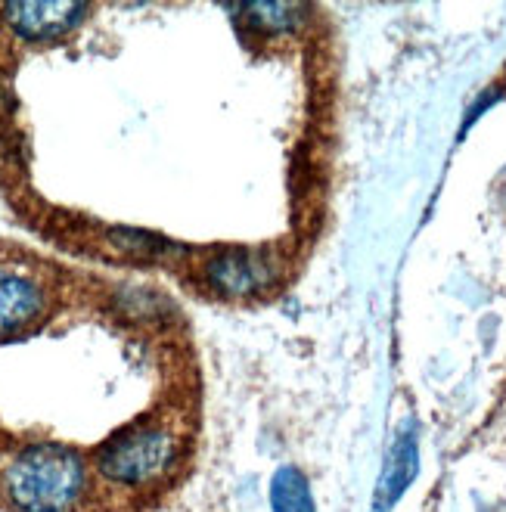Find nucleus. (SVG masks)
<instances>
[{
	"label": "nucleus",
	"mask_w": 506,
	"mask_h": 512,
	"mask_svg": "<svg viewBox=\"0 0 506 512\" xmlns=\"http://www.w3.org/2000/svg\"><path fill=\"white\" fill-rule=\"evenodd\" d=\"M91 481V463L81 447L63 441H28L0 463V497L16 512H69Z\"/></svg>",
	"instance_id": "f257e3e1"
},
{
	"label": "nucleus",
	"mask_w": 506,
	"mask_h": 512,
	"mask_svg": "<svg viewBox=\"0 0 506 512\" xmlns=\"http://www.w3.org/2000/svg\"><path fill=\"white\" fill-rule=\"evenodd\" d=\"M187 450L184 426L171 416H146L94 450V472L115 491H150L177 472Z\"/></svg>",
	"instance_id": "f03ea898"
},
{
	"label": "nucleus",
	"mask_w": 506,
	"mask_h": 512,
	"mask_svg": "<svg viewBox=\"0 0 506 512\" xmlns=\"http://www.w3.org/2000/svg\"><path fill=\"white\" fill-rule=\"evenodd\" d=\"M59 286L63 277L41 261L0 252V345L44 323L59 308Z\"/></svg>",
	"instance_id": "7ed1b4c3"
},
{
	"label": "nucleus",
	"mask_w": 506,
	"mask_h": 512,
	"mask_svg": "<svg viewBox=\"0 0 506 512\" xmlns=\"http://www.w3.org/2000/svg\"><path fill=\"white\" fill-rule=\"evenodd\" d=\"M202 280L218 298H261L283 280V261L274 249H218L205 258Z\"/></svg>",
	"instance_id": "20e7f679"
},
{
	"label": "nucleus",
	"mask_w": 506,
	"mask_h": 512,
	"mask_svg": "<svg viewBox=\"0 0 506 512\" xmlns=\"http://www.w3.org/2000/svg\"><path fill=\"white\" fill-rule=\"evenodd\" d=\"M0 16H4V25L13 35L25 38V41H53L59 35L78 28L87 16H91V7L84 4H7L0 7Z\"/></svg>",
	"instance_id": "39448f33"
},
{
	"label": "nucleus",
	"mask_w": 506,
	"mask_h": 512,
	"mask_svg": "<svg viewBox=\"0 0 506 512\" xmlns=\"http://www.w3.org/2000/svg\"><path fill=\"white\" fill-rule=\"evenodd\" d=\"M416 469H420V441H416V426L407 419L389 447V457H385L379 485H376L373 512H389L413 485Z\"/></svg>",
	"instance_id": "423d86ee"
},
{
	"label": "nucleus",
	"mask_w": 506,
	"mask_h": 512,
	"mask_svg": "<svg viewBox=\"0 0 506 512\" xmlns=\"http://www.w3.org/2000/svg\"><path fill=\"white\" fill-rule=\"evenodd\" d=\"M240 19H246V28L258 35H289L308 19V7L302 4H249L240 7Z\"/></svg>",
	"instance_id": "0eeeda50"
},
{
	"label": "nucleus",
	"mask_w": 506,
	"mask_h": 512,
	"mask_svg": "<svg viewBox=\"0 0 506 512\" xmlns=\"http://www.w3.org/2000/svg\"><path fill=\"white\" fill-rule=\"evenodd\" d=\"M271 506L274 512H317L308 478L299 469L283 466L271 481Z\"/></svg>",
	"instance_id": "6e6552de"
}]
</instances>
